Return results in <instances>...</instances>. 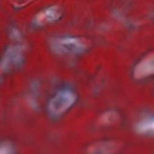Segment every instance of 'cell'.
Wrapping results in <instances>:
<instances>
[{
    "instance_id": "obj_1",
    "label": "cell",
    "mask_w": 154,
    "mask_h": 154,
    "mask_svg": "<svg viewBox=\"0 0 154 154\" xmlns=\"http://www.w3.org/2000/svg\"><path fill=\"white\" fill-rule=\"evenodd\" d=\"M120 144L115 141H102L95 143L88 147V152L93 153H112L119 150Z\"/></svg>"
},
{
    "instance_id": "obj_2",
    "label": "cell",
    "mask_w": 154,
    "mask_h": 154,
    "mask_svg": "<svg viewBox=\"0 0 154 154\" xmlns=\"http://www.w3.org/2000/svg\"><path fill=\"white\" fill-rule=\"evenodd\" d=\"M73 96L67 93H63L60 96L55 97L51 101V107L54 112H61L64 111L71 105L73 101Z\"/></svg>"
},
{
    "instance_id": "obj_3",
    "label": "cell",
    "mask_w": 154,
    "mask_h": 154,
    "mask_svg": "<svg viewBox=\"0 0 154 154\" xmlns=\"http://www.w3.org/2000/svg\"><path fill=\"white\" fill-rule=\"evenodd\" d=\"M153 69V54H151L139 62L135 68L134 73L137 78H145L152 73Z\"/></svg>"
}]
</instances>
